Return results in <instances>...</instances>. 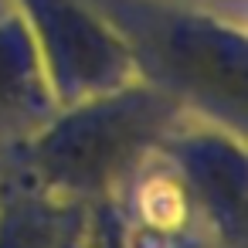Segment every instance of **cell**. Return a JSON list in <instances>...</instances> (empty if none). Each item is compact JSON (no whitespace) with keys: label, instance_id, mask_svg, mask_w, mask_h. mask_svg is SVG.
I'll return each mask as SVG.
<instances>
[{"label":"cell","instance_id":"1","mask_svg":"<svg viewBox=\"0 0 248 248\" xmlns=\"http://www.w3.org/2000/svg\"><path fill=\"white\" fill-rule=\"evenodd\" d=\"M187 112L143 78L58 106L41 126L17 136L4 163L38 190L95 204L112 194Z\"/></svg>","mask_w":248,"mask_h":248},{"label":"cell","instance_id":"2","mask_svg":"<svg viewBox=\"0 0 248 248\" xmlns=\"http://www.w3.org/2000/svg\"><path fill=\"white\" fill-rule=\"evenodd\" d=\"M123 41L136 78L190 119L248 129V34L241 24L173 0H85Z\"/></svg>","mask_w":248,"mask_h":248},{"label":"cell","instance_id":"3","mask_svg":"<svg viewBox=\"0 0 248 248\" xmlns=\"http://www.w3.org/2000/svg\"><path fill=\"white\" fill-rule=\"evenodd\" d=\"M156 153L187 190L211 241L224 248H241L248 234L245 136L187 116L163 136Z\"/></svg>","mask_w":248,"mask_h":248},{"label":"cell","instance_id":"4","mask_svg":"<svg viewBox=\"0 0 248 248\" xmlns=\"http://www.w3.org/2000/svg\"><path fill=\"white\" fill-rule=\"evenodd\" d=\"M85 207L58 201L0 163V248H82Z\"/></svg>","mask_w":248,"mask_h":248},{"label":"cell","instance_id":"5","mask_svg":"<svg viewBox=\"0 0 248 248\" xmlns=\"http://www.w3.org/2000/svg\"><path fill=\"white\" fill-rule=\"evenodd\" d=\"M58 109L41 48L28 21L11 7L0 14V116L11 119L21 136L41 126Z\"/></svg>","mask_w":248,"mask_h":248}]
</instances>
